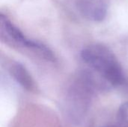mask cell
Listing matches in <instances>:
<instances>
[{
	"instance_id": "6da1fadb",
	"label": "cell",
	"mask_w": 128,
	"mask_h": 127,
	"mask_svg": "<svg viewBox=\"0 0 128 127\" xmlns=\"http://www.w3.org/2000/svg\"><path fill=\"white\" fill-rule=\"evenodd\" d=\"M103 90L94 76L87 70L79 71L67 85L64 97V110L74 125L81 124L91 109L94 94Z\"/></svg>"
},
{
	"instance_id": "7a4b0ae2",
	"label": "cell",
	"mask_w": 128,
	"mask_h": 127,
	"mask_svg": "<svg viewBox=\"0 0 128 127\" xmlns=\"http://www.w3.org/2000/svg\"><path fill=\"white\" fill-rule=\"evenodd\" d=\"M80 57L88 70L95 77L104 90L119 87L126 82L123 67L118 59L106 46L90 44L81 51Z\"/></svg>"
},
{
	"instance_id": "3957f363",
	"label": "cell",
	"mask_w": 128,
	"mask_h": 127,
	"mask_svg": "<svg viewBox=\"0 0 128 127\" xmlns=\"http://www.w3.org/2000/svg\"><path fill=\"white\" fill-rule=\"evenodd\" d=\"M0 36L6 44L16 49H27L47 61H56V57L52 50L40 42L29 39L8 17L1 15Z\"/></svg>"
},
{
	"instance_id": "277c9868",
	"label": "cell",
	"mask_w": 128,
	"mask_h": 127,
	"mask_svg": "<svg viewBox=\"0 0 128 127\" xmlns=\"http://www.w3.org/2000/svg\"><path fill=\"white\" fill-rule=\"evenodd\" d=\"M77 12L85 19L92 22H101L107 15V0H75Z\"/></svg>"
},
{
	"instance_id": "5b68a950",
	"label": "cell",
	"mask_w": 128,
	"mask_h": 127,
	"mask_svg": "<svg viewBox=\"0 0 128 127\" xmlns=\"http://www.w3.org/2000/svg\"><path fill=\"white\" fill-rule=\"evenodd\" d=\"M8 70L15 82L23 89L31 92H34L37 90L34 78L23 64L16 61H11L8 64Z\"/></svg>"
},
{
	"instance_id": "8992f818",
	"label": "cell",
	"mask_w": 128,
	"mask_h": 127,
	"mask_svg": "<svg viewBox=\"0 0 128 127\" xmlns=\"http://www.w3.org/2000/svg\"><path fill=\"white\" fill-rule=\"evenodd\" d=\"M117 121L119 127H128V102L119 107L117 113Z\"/></svg>"
},
{
	"instance_id": "52a82bcc",
	"label": "cell",
	"mask_w": 128,
	"mask_h": 127,
	"mask_svg": "<svg viewBox=\"0 0 128 127\" xmlns=\"http://www.w3.org/2000/svg\"></svg>"
}]
</instances>
